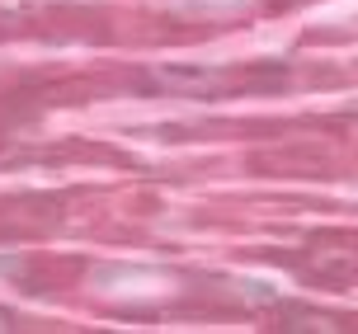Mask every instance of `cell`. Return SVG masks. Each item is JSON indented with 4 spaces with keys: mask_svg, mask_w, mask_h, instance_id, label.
Returning a JSON list of instances; mask_svg holds the SVG:
<instances>
[{
    "mask_svg": "<svg viewBox=\"0 0 358 334\" xmlns=\"http://www.w3.org/2000/svg\"><path fill=\"white\" fill-rule=\"evenodd\" d=\"M10 268H15V259H0V273H10Z\"/></svg>",
    "mask_w": 358,
    "mask_h": 334,
    "instance_id": "2",
    "label": "cell"
},
{
    "mask_svg": "<svg viewBox=\"0 0 358 334\" xmlns=\"http://www.w3.org/2000/svg\"><path fill=\"white\" fill-rule=\"evenodd\" d=\"M90 282L99 292H113V297H156V292L170 287V273L142 268V264H99L90 273Z\"/></svg>",
    "mask_w": 358,
    "mask_h": 334,
    "instance_id": "1",
    "label": "cell"
}]
</instances>
